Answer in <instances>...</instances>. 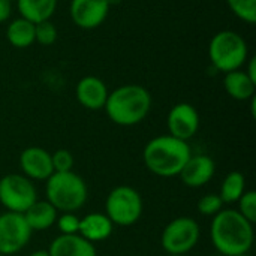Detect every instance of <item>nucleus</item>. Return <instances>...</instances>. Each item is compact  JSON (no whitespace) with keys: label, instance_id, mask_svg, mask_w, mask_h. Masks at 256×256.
Listing matches in <instances>:
<instances>
[{"label":"nucleus","instance_id":"nucleus-5","mask_svg":"<svg viewBox=\"0 0 256 256\" xmlns=\"http://www.w3.org/2000/svg\"><path fill=\"white\" fill-rule=\"evenodd\" d=\"M208 58L212 66L222 74L243 69L249 58L248 42L234 30H220L208 42Z\"/></svg>","mask_w":256,"mask_h":256},{"label":"nucleus","instance_id":"nucleus-23","mask_svg":"<svg viewBox=\"0 0 256 256\" xmlns=\"http://www.w3.org/2000/svg\"><path fill=\"white\" fill-rule=\"evenodd\" d=\"M57 36H58L57 27L51 22V20L34 24V42L44 46H50L57 40Z\"/></svg>","mask_w":256,"mask_h":256},{"label":"nucleus","instance_id":"nucleus-31","mask_svg":"<svg viewBox=\"0 0 256 256\" xmlns=\"http://www.w3.org/2000/svg\"><path fill=\"white\" fill-rule=\"evenodd\" d=\"M168 256H186V255H168Z\"/></svg>","mask_w":256,"mask_h":256},{"label":"nucleus","instance_id":"nucleus-7","mask_svg":"<svg viewBox=\"0 0 256 256\" xmlns=\"http://www.w3.org/2000/svg\"><path fill=\"white\" fill-rule=\"evenodd\" d=\"M201 230L194 218L172 219L160 236V244L168 255H186L200 242Z\"/></svg>","mask_w":256,"mask_h":256},{"label":"nucleus","instance_id":"nucleus-18","mask_svg":"<svg viewBox=\"0 0 256 256\" xmlns=\"http://www.w3.org/2000/svg\"><path fill=\"white\" fill-rule=\"evenodd\" d=\"M28 228L32 231H45L51 228L57 220V210L45 200L34 201L24 213H22Z\"/></svg>","mask_w":256,"mask_h":256},{"label":"nucleus","instance_id":"nucleus-19","mask_svg":"<svg viewBox=\"0 0 256 256\" xmlns=\"http://www.w3.org/2000/svg\"><path fill=\"white\" fill-rule=\"evenodd\" d=\"M57 3L58 0H16V9L21 18L39 24L51 20L56 14Z\"/></svg>","mask_w":256,"mask_h":256},{"label":"nucleus","instance_id":"nucleus-26","mask_svg":"<svg viewBox=\"0 0 256 256\" xmlns=\"http://www.w3.org/2000/svg\"><path fill=\"white\" fill-rule=\"evenodd\" d=\"M52 170L54 172H68L74 168V156L66 148H58L51 154Z\"/></svg>","mask_w":256,"mask_h":256},{"label":"nucleus","instance_id":"nucleus-13","mask_svg":"<svg viewBox=\"0 0 256 256\" xmlns=\"http://www.w3.org/2000/svg\"><path fill=\"white\" fill-rule=\"evenodd\" d=\"M106 84L94 75L82 76L75 87V96L81 106L90 111H98L105 106L108 98Z\"/></svg>","mask_w":256,"mask_h":256},{"label":"nucleus","instance_id":"nucleus-24","mask_svg":"<svg viewBox=\"0 0 256 256\" xmlns=\"http://www.w3.org/2000/svg\"><path fill=\"white\" fill-rule=\"evenodd\" d=\"M238 204V213L248 219L250 224L256 222V192L255 190H246L242 198L237 201Z\"/></svg>","mask_w":256,"mask_h":256},{"label":"nucleus","instance_id":"nucleus-15","mask_svg":"<svg viewBox=\"0 0 256 256\" xmlns=\"http://www.w3.org/2000/svg\"><path fill=\"white\" fill-rule=\"evenodd\" d=\"M50 256H96V248L93 243L82 238L80 234H70L64 236L60 234L56 237L50 248H48Z\"/></svg>","mask_w":256,"mask_h":256},{"label":"nucleus","instance_id":"nucleus-11","mask_svg":"<svg viewBox=\"0 0 256 256\" xmlns=\"http://www.w3.org/2000/svg\"><path fill=\"white\" fill-rule=\"evenodd\" d=\"M166 128L171 136L182 141H189L200 129V112L192 104L180 102L170 110Z\"/></svg>","mask_w":256,"mask_h":256},{"label":"nucleus","instance_id":"nucleus-27","mask_svg":"<svg viewBox=\"0 0 256 256\" xmlns=\"http://www.w3.org/2000/svg\"><path fill=\"white\" fill-rule=\"evenodd\" d=\"M57 228L62 234L70 236V234H78L80 230V218L75 213H63L57 216Z\"/></svg>","mask_w":256,"mask_h":256},{"label":"nucleus","instance_id":"nucleus-17","mask_svg":"<svg viewBox=\"0 0 256 256\" xmlns=\"http://www.w3.org/2000/svg\"><path fill=\"white\" fill-rule=\"evenodd\" d=\"M224 88L228 96L236 100H250L255 96L256 82L248 76L244 69H238L225 74Z\"/></svg>","mask_w":256,"mask_h":256},{"label":"nucleus","instance_id":"nucleus-22","mask_svg":"<svg viewBox=\"0 0 256 256\" xmlns=\"http://www.w3.org/2000/svg\"><path fill=\"white\" fill-rule=\"evenodd\" d=\"M231 12L248 24L256 22V0H226Z\"/></svg>","mask_w":256,"mask_h":256},{"label":"nucleus","instance_id":"nucleus-1","mask_svg":"<svg viewBox=\"0 0 256 256\" xmlns=\"http://www.w3.org/2000/svg\"><path fill=\"white\" fill-rule=\"evenodd\" d=\"M210 237L214 249L224 256L249 254L254 244V224L237 210H220L212 220Z\"/></svg>","mask_w":256,"mask_h":256},{"label":"nucleus","instance_id":"nucleus-6","mask_svg":"<svg viewBox=\"0 0 256 256\" xmlns=\"http://www.w3.org/2000/svg\"><path fill=\"white\" fill-rule=\"evenodd\" d=\"M142 198L140 192L130 186L122 184L114 188L105 201V214L118 226H132L135 225L142 214Z\"/></svg>","mask_w":256,"mask_h":256},{"label":"nucleus","instance_id":"nucleus-8","mask_svg":"<svg viewBox=\"0 0 256 256\" xmlns=\"http://www.w3.org/2000/svg\"><path fill=\"white\" fill-rule=\"evenodd\" d=\"M34 201H38L36 188L26 176L6 174L0 178V204L6 212L22 214Z\"/></svg>","mask_w":256,"mask_h":256},{"label":"nucleus","instance_id":"nucleus-9","mask_svg":"<svg viewBox=\"0 0 256 256\" xmlns=\"http://www.w3.org/2000/svg\"><path fill=\"white\" fill-rule=\"evenodd\" d=\"M32 230L26 219L20 213L4 212L0 214V254L4 256L14 255L22 250L30 238Z\"/></svg>","mask_w":256,"mask_h":256},{"label":"nucleus","instance_id":"nucleus-25","mask_svg":"<svg viewBox=\"0 0 256 256\" xmlns=\"http://www.w3.org/2000/svg\"><path fill=\"white\" fill-rule=\"evenodd\" d=\"M224 210V201L218 194H207L198 201V212L202 216H216Z\"/></svg>","mask_w":256,"mask_h":256},{"label":"nucleus","instance_id":"nucleus-21","mask_svg":"<svg viewBox=\"0 0 256 256\" xmlns=\"http://www.w3.org/2000/svg\"><path fill=\"white\" fill-rule=\"evenodd\" d=\"M244 192H246L244 176L240 171H232L224 178L219 196L224 201V204H234L242 198Z\"/></svg>","mask_w":256,"mask_h":256},{"label":"nucleus","instance_id":"nucleus-2","mask_svg":"<svg viewBox=\"0 0 256 256\" xmlns=\"http://www.w3.org/2000/svg\"><path fill=\"white\" fill-rule=\"evenodd\" d=\"M190 156L192 152L188 141L174 138L170 134L150 140L142 150L146 168L164 178L177 177Z\"/></svg>","mask_w":256,"mask_h":256},{"label":"nucleus","instance_id":"nucleus-12","mask_svg":"<svg viewBox=\"0 0 256 256\" xmlns=\"http://www.w3.org/2000/svg\"><path fill=\"white\" fill-rule=\"evenodd\" d=\"M20 168L30 180H48L54 172L51 153L42 147H27L20 154Z\"/></svg>","mask_w":256,"mask_h":256},{"label":"nucleus","instance_id":"nucleus-14","mask_svg":"<svg viewBox=\"0 0 256 256\" xmlns=\"http://www.w3.org/2000/svg\"><path fill=\"white\" fill-rule=\"evenodd\" d=\"M216 172V164L214 160L207 154H196L190 156L186 165L183 166L178 177L184 183V186L196 189L206 186Z\"/></svg>","mask_w":256,"mask_h":256},{"label":"nucleus","instance_id":"nucleus-16","mask_svg":"<svg viewBox=\"0 0 256 256\" xmlns=\"http://www.w3.org/2000/svg\"><path fill=\"white\" fill-rule=\"evenodd\" d=\"M114 230L112 222L106 214L102 213H88L80 219L78 234L90 243H99L111 237Z\"/></svg>","mask_w":256,"mask_h":256},{"label":"nucleus","instance_id":"nucleus-29","mask_svg":"<svg viewBox=\"0 0 256 256\" xmlns=\"http://www.w3.org/2000/svg\"><path fill=\"white\" fill-rule=\"evenodd\" d=\"M28 256H50V255H48V250H36V252L30 254Z\"/></svg>","mask_w":256,"mask_h":256},{"label":"nucleus","instance_id":"nucleus-32","mask_svg":"<svg viewBox=\"0 0 256 256\" xmlns=\"http://www.w3.org/2000/svg\"><path fill=\"white\" fill-rule=\"evenodd\" d=\"M238 256H249V255H248V254H246V255H238Z\"/></svg>","mask_w":256,"mask_h":256},{"label":"nucleus","instance_id":"nucleus-3","mask_svg":"<svg viewBox=\"0 0 256 256\" xmlns=\"http://www.w3.org/2000/svg\"><path fill=\"white\" fill-rule=\"evenodd\" d=\"M104 110L117 126H135L148 116L152 94L140 84H124L108 93Z\"/></svg>","mask_w":256,"mask_h":256},{"label":"nucleus","instance_id":"nucleus-33","mask_svg":"<svg viewBox=\"0 0 256 256\" xmlns=\"http://www.w3.org/2000/svg\"><path fill=\"white\" fill-rule=\"evenodd\" d=\"M0 256H4V255H2V254H0Z\"/></svg>","mask_w":256,"mask_h":256},{"label":"nucleus","instance_id":"nucleus-4","mask_svg":"<svg viewBox=\"0 0 256 256\" xmlns=\"http://www.w3.org/2000/svg\"><path fill=\"white\" fill-rule=\"evenodd\" d=\"M46 201L62 213H76L84 207L88 189L86 182L74 171L52 172L45 186Z\"/></svg>","mask_w":256,"mask_h":256},{"label":"nucleus","instance_id":"nucleus-20","mask_svg":"<svg viewBox=\"0 0 256 256\" xmlns=\"http://www.w3.org/2000/svg\"><path fill=\"white\" fill-rule=\"evenodd\" d=\"M6 39L14 48H28L34 44V24L18 16L6 27Z\"/></svg>","mask_w":256,"mask_h":256},{"label":"nucleus","instance_id":"nucleus-28","mask_svg":"<svg viewBox=\"0 0 256 256\" xmlns=\"http://www.w3.org/2000/svg\"><path fill=\"white\" fill-rule=\"evenodd\" d=\"M12 2L9 0H0V24L6 22L10 18L12 14Z\"/></svg>","mask_w":256,"mask_h":256},{"label":"nucleus","instance_id":"nucleus-10","mask_svg":"<svg viewBox=\"0 0 256 256\" xmlns=\"http://www.w3.org/2000/svg\"><path fill=\"white\" fill-rule=\"evenodd\" d=\"M110 8L108 0H70L69 15L76 27L93 30L105 22Z\"/></svg>","mask_w":256,"mask_h":256},{"label":"nucleus","instance_id":"nucleus-30","mask_svg":"<svg viewBox=\"0 0 256 256\" xmlns=\"http://www.w3.org/2000/svg\"><path fill=\"white\" fill-rule=\"evenodd\" d=\"M123 0H108V3H110V6H116V4H120Z\"/></svg>","mask_w":256,"mask_h":256},{"label":"nucleus","instance_id":"nucleus-34","mask_svg":"<svg viewBox=\"0 0 256 256\" xmlns=\"http://www.w3.org/2000/svg\"><path fill=\"white\" fill-rule=\"evenodd\" d=\"M9 2H12V0H9Z\"/></svg>","mask_w":256,"mask_h":256}]
</instances>
